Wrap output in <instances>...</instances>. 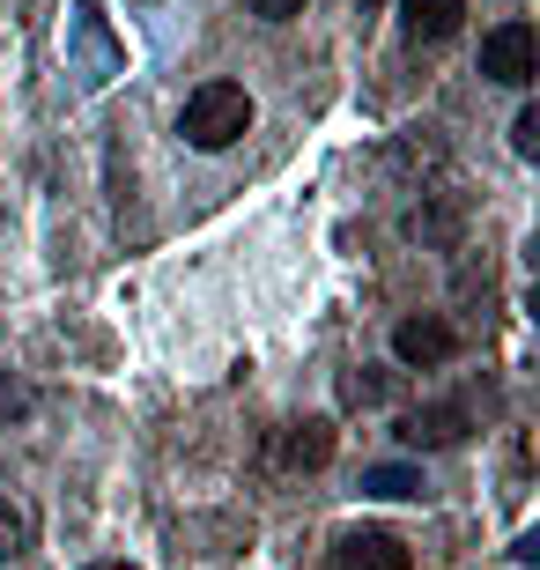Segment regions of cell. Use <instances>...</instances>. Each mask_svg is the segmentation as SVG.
I'll use <instances>...</instances> for the list:
<instances>
[{"label":"cell","mask_w":540,"mask_h":570,"mask_svg":"<svg viewBox=\"0 0 540 570\" xmlns=\"http://www.w3.org/2000/svg\"><path fill=\"white\" fill-rule=\"evenodd\" d=\"M481 75L503 89H533L540 75V38H533V22H497L489 38H481Z\"/></svg>","instance_id":"2"},{"label":"cell","mask_w":540,"mask_h":570,"mask_svg":"<svg viewBox=\"0 0 540 570\" xmlns=\"http://www.w3.org/2000/svg\"><path fill=\"white\" fill-rule=\"evenodd\" d=\"M467 438V407L459 401H436V407H415V415H400V444L408 452H444V444Z\"/></svg>","instance_id":"5"},{"label":"cell","mask_w":540,"mask_h":570,"mask_svg":"<svg viewBox=\"0 0 540 570\" xmlns=\"http://www.w3.org/2000/svg\"><path fill=\"white\" fill-rule=\"evenodd\" d=\"M511 148H519V156H540V105H526V111H519V127H511Z\"/></svg>","instance_id":"11"},{"label":"cell","mask_w":540,"mask_h":570,"mask_svg":"<svg viewBox=\"0 0 540 570\" xmlns=\"http://www.w3.org/2000/svg\"><path fill=\"white\" fill-rule=\"evenodd\" d=\"M22 407H30V385H16L8 371H0V423H8V415H22Z\"/></svg>","instance_id":"13"},{"label":"cell","mask_w":540,"mask_h":570,"mask_svg":"<svg viewBox=\"0 0 540 570\" xmlns=\"http://www.w3.org/2000/svg\"><path fill=\"white\" fill-rule=\"evenodd\" d=\"M178 134H186L193 148H229V141H245L252 134V97L245 82H200L186 97V111H178Z\"/></svg>","instance_id":"1"},{"label":"cell","mask_w":540,"mask_h":570,"mask_svg":"<svg viewBox=\"0 0 540 570\" xmlns=\"http://www.w3.org/2000/svg\"><path fill=\"white\" fill-rule=\"evenodd\" d=\"M393 356L408 363V371H436V363H452V356H459L452 318H436V312L400 318V326H393Z\"/></svg>","instance_id":"3"},{"label":"cell","mask_w":540,"mask_h":570,"mask_svg":"<svg viewBox=\"0 0 540 570\" xmlns=\"http://www.w3.org/2000/svg\"><path fill=\"white\" fill-rule=\"evenodd\" d=\"M400 22H408L415 45H444L467 22V0H400Z\"/></svg>","instance_id":"7"},{"label":"cell","mask_w":540,"mask_h":570,"mask_svg":"<svg viewBox=\"0 0 540 570\" xmlns=\"http://www.w3.org/2000/svg\"><path fill=\"white\" fill-rule=\"evenodd\" d=\"M245 8H252L259 22H289V16H304L312 0H245Z\"/></svg>","instance_id":"12"},{"label":"cell","mask_w":540,"mask_h":570,"mask_svg":"<svg viewBox=\"0 0 540 570\" xmlns=\"http://www.w3.org/2000/svg\"><path fill=\"white\" fill-rule=\"evenodd\" d=\"M89 570H134V563H89Z\"/></svg>","instance_id":"14"},{"label":"cell","mask_w":540,"mask_h":570,"mask_svg":"<svg viewBox=\"0 0 540 570\" xmlns=\"http://www.w3.org/2000/svg\"><path fill=\"white\" fill-rule=\"evenodd\" d=\"M30 541H38V511H30V504H8V497H0V563L30 556Z\"/></svg>","instance_id":"8"},{"label":"cell","mask_w":540,"mask_h":570,"mask_svg":"<svg viewBox=\"0 0 540 570\" xmlns=\"http://www.w3.org/2000/svg\"><path fill=\"white\" fill-rule=\"evenodd\" d=\"M333 570H408V549H400L393 533H341V549H333Z\"/></svg>","instance_id":"6"},{"label":"cell","mask_w":540,"mask_h":570,"mask_svg":"<svg viewBox=\"0 0 540 570\" xmlns=\"http://www.w3.org/2000/svg\"><path fill=\"white\" fill-rule=\"evenodd\" d=\"M363 489H371V497H422V474L415 466H371Z\"/></svg>","instance_id":"10"},{"label":"cell","mask_w":540,"mask_h":570,"mask_svg":"<svg viewBox=\"0 0 540 570\" xmlns=\"http://www.w3.org/2000/svg\"><path fill=\"white\" fill-rule=\"evenodd\" d=\"M341 401L348 407H385L393 401V371H341Z\"/></svg>","instance_id":"9"},{"label":"cell","mask_w":540,"mask_h":570,"mask_svg":"<svg viewBox=\"0 0 540 570\" xmlns=\"http://www.w3.org/2000/svg\"><path fill=\"white\" fill-rule=\"evenodd\" d=\"M274 460L289 466V474H318V466L333 460V423H326V415L282 423V438H274Z\"/></svg>","instance_id":"4"}]
</instances>
